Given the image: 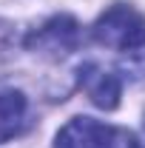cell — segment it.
I'll return each instance as SVG.
<instances>
[{
	"instance_id": "obj_4",
	"label": "cell",
	"mask_w": 145,
	"mask_h": 148,
	"mask_svg": "<svg viewBox=\"0 0 145 148\" xmlns=\"http://www.w3.org/2000/svg\"><path fill=\"white\" fill-rule=\"evenodd\" d=\"M77 80H80V88L88 94V100L97 106V108L114 111L120 106V94H122V80L111 69H103L100 63H83L80 71H77Z\"/></svg>"
},
{
	"instance_id": "obj_3",
	"label": "cell",
	"mask_w": 145,
	"mask_h": 148,
	"mask_svg": "<svg viewBox=\"0 0 145 148\" xmlns=\"http://www.w3.org/2000/svg\"><path fill=\"white\" fill-rule=\"evenodd\" d=\"M80 43V23L71 14H54L26 37V49L43 57H66Z\"/></svg>"
},
{
	"instance_id": "obj_1",
	"label": "cell",
	"mask_w": 145,
	"mask_h": 148,
	"mask_svg": "<svg viewBox=\"0 0 145 148\" xmlns=\"http://www.w3.org/2000/svg\"><path fill=\"white\" fill-rule=\"evenodd\" d=\"M91 34L105 49H114V51H140L145 46V14H140L134 6L117 3V6L105 9L97 17Z\"/></svg>"
},
{
	"instance_id": "obj_2",
	"label": "cell",
	"mask_w": 145,
	"mask_h": 148,
	"mask_svg": "<svg viewBox=\"0 0 145 148\" xmlns=\"http://www.w3.org/2000/svg\"><path fill=\"white\" fill-rule=\"evenodd\" d=\"M54 148H142V143L125 128L105 125L94 117H74L60 128Z\"/></svg>"
},
{
	"instance_id": "obj_5",
	"label": "cell",
	"mask_w": 145,
	"mask_h": 148,
	"mask_svg": "<svg viewBox=\"0 0 145 148\" xmlns=\"http://www.w3.org/2000/svg\"><path fill=\"white\" fill-rule=\"evenodd\" d=\"M26 111H29V103L20 91H0V143L23 131Z\"/></svg>"
},
{
	"instance_id": "obj_6",
	"label": "cell",
	"mask_w": 145,
	"mask_h": 148,
	"mask_svg": "<svg viewBox=\"0 0 145 148\" xmlns=\"http://www.w3.org/2000/svg\"><path fill=\"white\" fill-rule=\"evenodd\" d=\"M12 51H14V29L0 20V77L12 63Z\"/></svg>"
}]
</instances>
